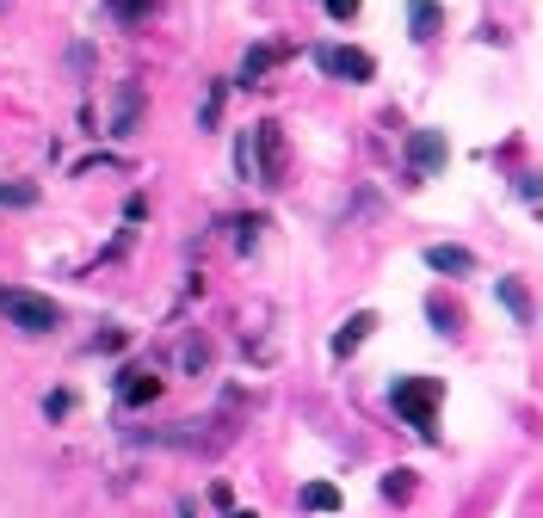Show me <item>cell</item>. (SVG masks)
I'll list each match as a JSON object with an SVG mask.
<instances>
[{
  "mask_svg": "<svg viewBox=\"0 0 543 518\" xmlns=\"http://www.w3.org/2000/svg\"><path fill=\"white\" fill-rule=\"evenodd\" d=\"M235 167H241V179H260V167H253V130H241V142H235Z\"/></svg>",
  "mask_w": 543,
  "mask_h": 518,
  "instance_id": "obj_16",
  "label": "cell"
},
{
  "mask_svg": "<svg viewBox=\"0 0 543 518\" xmlns=\"http://www.w3.org/2000/svg\"><path fill=\"white\" fill-rule=\"evenodd\" d=\"M229 518H253V512H229Z\"/></svg>",
  "mask_w": 543,
  "mask_h": 518,
  "instance_id": "obj_21",
  "label": "cell"
},
{
  "mask_svg": "<svg viewBox=\"0 0 543 518\" xmlns=\"http://www.w3.org/2000/svg\"><path fill=\"white\" fill-rule=\"evenodd\" d=\"M68 407H75V395H68V389H56V395L44 401V414H50V420H62V414H68Z\"/></svg>",
  "mask_w": 543,
  "mask_h": 518,
  "instance_id": "obj_19",
  "label": "cell"
},
{
  "mask_svg": "<svg viewBox=\"0 0 543 518\" xmlns=\"http://www.w3.org/2000/svg\"><path fill=\"white\" fill-rule=\"evenodd\" d=\"M408 19H414V37H432L439 31V0H408Z\"/></svg>",
  "mask_w": 543,
  "mask_h": 518,
  "instance_id": "obj_14",
  "label": "cell"
},
{
  "mask_svg": "<svg viewBox=\"0 0 543 518\" xmlns=\"http://www.w3.org/2000/svg\"><path fill=\"white\" fill-rule=\"evenodd\" d=\"M426 272L469 278V272H476V253H469V247H451V241H439V247H426Z\"/></svg>",
  "mask_w": 543,
  "mask_h": 518,
  "instance_id": "obj_5",
  "label": "cell"
},
{
  "mask_svg": "<svg viewBox=\"0 0 543 518\" xmlns=\"http://www.w3.org/2000/svg\"><path fill=\"white\" fill-rule=\"evenodd\" d=\"M31 204H38V185H25V179L0 185V210H31Z\"/></svg>",
  "mask_w": 543,
  "mask_h": 518,
  "instance_id": "obj_13",
  "label": "cell"
},
{
  "mask_svg": "<svg viewBox=\"0 0 543 518\" xmlns=\"http://www.w3.org/2000/svg\"><path fill=\"white\" fill-rule=\"evenodd\" d=\"M303 506H309V512H340V488H334V481H309Z\"/></svg>",
  "mask_w": 543,
  "mask_h": 518,
  "instance_id": "obj_12",
  "label": "cell"
},
{
  "mask_svg": "<svg viewBox=\"0 0 543 518\" xmlns=\"http://www.w3.org/2000/svg\"><path fill=\"white\" fill-rule=\"evenodd\" d=\"M155 395H161L155 370H124V383H118V401H124V407H149Z\"/></svg>",
  "mask_w": 543,
  "mask_h": 518,
  "instance_id": "obj_8",
  "label": "cell"
},
{
  "mask_svg": "<svg viewBox=\"0 0 543 518\" xmlns=\"http://www.w3.org/2000/svg\"><path fill=\"white\" fill-rule=\"evenodd\" d=\"M328 13L334 19H358V0H328Z\"/></svg>",
  "mask_w": 543,
  "mask_h": 518,
  "instance_id": "obj_20",
  "label": "cell"
},
{
  "mask_svg": "<svg viewBox=\"0 0 543 518\" xmlns=\"http://www.w3.org/2000/svg\"><path fill=\"white\" fill-rule=\"evenodd\" d=\"M105 7H112L118 19H149V13H155V0H105Z\"/></svg>",
  "mask_w": 543,
  "mask_h": 518,
  "instance_id": "obj_17",
  "label": "cell"
},
{
  "mask_svg": "<svg viewBox=\"0 0 543 518\" xmlns=\"http://www.w3.org/2000/svg\"><path fill=\"white\" fill-rule=\"evenodd\" d=\"M0 315H7L19 333H56L62 327V309L38 290H19V284H0Z\"/></svg>",
  "mask_w": 543,
  "mask_h": 518,
  "instance_id": "obj_1",
  "label": "cell"
},
{
  "mask_svg": "<svg viewBox=\"0 0 543 518\" xmlns=\"http://www.w3.org/2000/svg\"><path fill=\"white\" fill-rule=\"evenodd\" d=\"M494 290H500V303H506V315H513V321H519V327H525V321H531V296H525V290H519V284H513V278H500V284H494Z\"/></svg>",
  "mask_w": 543,
  "mask_h": 518,
  "instance_id": "obj_11",
  "label": "cell"
},
{
  "mask_svg": "<svg viewBox=\"0 0 543 518\" xmlns=\"http://www.w3.org/2000/svg\"><path fill=\"white\" fill-rule=\"evenodd\" d=\"M445 161H451V148H445V136H439V130H414V136H408V167H414L420 179L445 173Z\"/></svg>",
  "mask_w": 543,
  "mask_h": 518,
  "instance_id": "obj_4",
  "label": "cell"
},
{
  "mask_svg": "<svg viewBox=\"0 0 543 518\" xmlns=\"http://www.w3.org/2000/svg\"><path fill=\"white\" fill-rule=\"evenodd\" d=\"M371 333H377V315H371V309H358V315H352V321H346V327L334 333V358H352L358 346L371 340Z\"/></svg>",
  "mask_w": 543,
  "mask_h": 518,
  "instance_id": "obj_6",
  "label": "cell"
},
{
  "mask_svg": "<svg viewBox=\"0 0 543 518\" xmlns=\"http://www.w3.org/2000/svg\"><path fill=\"white\" fill-rule=\"evenodd\" d=\"M278 56H284L278 44H253V50H247V62H241V81L253 87V81H260V74H266V68L278 62Z\"/></svg>",
  "mask_w": 543,
  "mask_h": 518,
  "instance_id": "obj_10",
  "label": "cell"
},
{
  "mask_svg": "<svg viewBox=\"0 0 543 518\" xmlns=\"http://www.w3.org/2000/svg\"><path fill=\"white\" fill-rule=\"evenodd\" d=\"M223 93H229V81H216V87H210V99H204V111H198V118H204V130L216 124V111H223Z\"/></svg>",
  "mask_w": 543,
  "mask_h": 518,
  "instance_id": "obj_18",
  "label": "cell"
},
{
  "mask_svg": "<svg viewBox=\"0 0 543 518\" xmlns=\"http://www.w3.org/2000/svg\"><path fill=\"white\" fill-rule=\"evenodd\" d=\"M439 401H445V389L432 383V377H402V383L389 389V407H395V414H402L414 432H432V426H439Z\"/></svg>",
  "mask_w": 543,
  "mask_h": 518,
  "instance_id": "obj_2",
  "label": "cell"
},
{
  "mask_svg": "<svg viewBox=\"0 0 543 518\" xmlns=\"http://www.w3.org/2000/svg\"><path fill=\"white\" fill-rule=\"evenodd\" d=\"M383 494L402 506V500H414V469H389V481H383Z\"/></svg>",
  "mask_w": 543,
  "mask_h": 518,
  "instance_id": "obj_15",
  "label": "cell"
},
{
  "mask_svg": "<svg viewBox=\"0 0 543 518\" xmlns=\"http://www.w3.org/2000/svg\"><path fill=\"white\" fill-rule=\"evenodd\" d=\"M315 68L328 74V81H371L377 56H371V50H352V44H321V50H315Z\"/></svg>",
  "mask_w": 543,
  "mask_h": 518,
  "instance_id": "obj_3",
  "label": "cell"
},
{
  "mask_svg": "<svg viewBox=\"0 0 543 518\" xmlns=\"http://www.w3.org/2000/svg\"><path fill=\"white\" fill-rule=\"evenodd\" d=\"M253 167H260V179H278V124L253 130Z\"/></svg>",
  "mask_w": 543,
  "mask_h": 518,
  "instance_id": "obj_9",
  "label": "cell"
},
{
  "mask_svg": "<svg viewBox=\"0 0 543 518\" xmlns=\"http://www.w3.org/2000/svg\"><path fill=\"white\" fill-rule=\"evenodd\" d=\"M142 124V87L130 81V87H118V105H112V130H105V136H130Z\"/></svg>",
  "mask_w": 543,
  "mask_h": 518,
  "instance_id": "obj_7",
  "label": "cell"
}]
</instances>
